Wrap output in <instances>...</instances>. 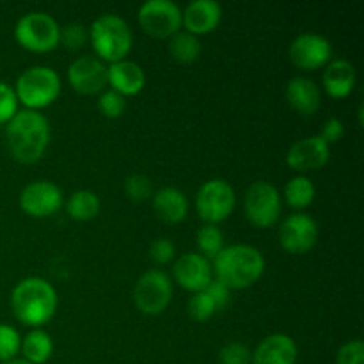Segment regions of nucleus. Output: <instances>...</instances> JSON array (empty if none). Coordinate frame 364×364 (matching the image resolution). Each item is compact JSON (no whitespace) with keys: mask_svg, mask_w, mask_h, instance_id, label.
Here are the masks:
<instances>
[{"mask_svg":"<svg viewBox=\"0 0 364 364\" xmlns=\"http://www.w3.org/2000/svg\"><path fill=\"white\" fill-rule=\"evenodd\" d=\"M6 135L14 159L25 164L38 162L50 141L48 119L38 110H18L7 123Z\"/></svg>","mask_w":364,"mask_h":364,"instance_id":"f257e3e1","label":"nucleus"},{"mask_svg":"<svg viewBox=\"0 0 364 364\" xmlns=\"http://www.w3.org/2000/svg\"><path fill=\"white\" fill-rule=\"evenodd\" d=\"M265 270L263 255L252 245L237 244L224 247L213 258L215 279L230 290H244L252 287Z\"/></svg>","mask_w":364,"mask_h":364,"instance_id":"f03ea898","label":"nucleus"},{"mask_svg":"<svg viewBox=\"0 0 364 364\" xmlns=\"http://www.w3.org/2000/svg\"><path fill=\"white\" fill-rule=\"evenodd\" d=\"M11 306L14 316L25 326H45L55 315L57 291L43 277H25L14 287Z\"/></svg>","mask_w":364,"mask_h":364,"instance_id":"7ed1b4c3","label":"nucleus"},{"mask_svg":"<svg viewBox=\"0 0 364 364\" xmlns=\"http://www.w3.org/2000/svg\"><path fill=\"white\" fill-rule=\"evenodd\" d=\"M89 38L98 57L109 60L110 64L123 60L130 52L134 41L130 25L119 14L114 13L100 14L92 21Z\"/></svg>","mask_w":364,"mask_h":364,"instance_id":"20e7f679","label":"nucleus"},{"mask_svg":"<svg viewBox=\"0 0 364 364\" xmlns=\"http://www.w3.org/2000/svg\"><path fill=\"white\" fill-rule=\"evenodd\" d=\"M14 92L18 102L38 110L55 102L60 92V77L53 68L32 66L18 77Z\"/></svg>","mask_w":364,"mask_h":364,"instance_id":"39448f33","label":"nucleus"},{"mask_svg":"<svg viewBox=\"0 0 364 364\" xmlns=\"http://www.w3.org/2000/svg\"><path fill=\"white\" fill-rule=\"evenodd\" d=\"M60 27L52 14L32 11L16 21L14 38L23 48L32 52H50L59 45Z\"/></svg>","mask_w":364,"mask_h":364,"instance_id":"423d86ee","label":"nucleus"},{"mask_svg":"<svg viewBox=\"0 0 364 364\" xmlns=\"http://www.w3.org/2000/svg\"><path fill=\"white\" fill-rule=\"evenodd\" d=\"M237 196L226 180H208L201 185L196 196V208L206 224H217L226 220L233 213Z\"/></svg>","mask_w":364,"mask_h":364,"instance_id":"0eeeda50","label":"nucleus"},{"mask_svg":"<svg viewBox=\"0 0 364 364\" xmlns=\"http://www.w3.org/2000/svg\"><path fill=\"white\" fill-rule=\"evenodd\" d=\"M173 299V283L162 270H148L134 288L135 306L144 315H160Z\"/></svg>","mask_w":364,"mask_h":364,"instance_id":"6e6552de","label":"nucleus"},{"mask_svg":"<svg viewBox=\"0 0 364 364\" xmlns=\"http://www.w3.org/2000/svg\"><path fill=\"white\" fill-rule=\"evenodd\" d=\"M245 217L258 228L274 226L281 213L279 191L270 181H255L245 191Z\"/></svg>","mask_w":364,"mask_h":364,"instance_id":"1a4fd4ad","label":"nucleus"},{"mask_svg":"<svg viewBox=\"0 0 364 364\" xmlns=\"http://www.w3.org/2000/svg\"><path fill=\"white\" fill-rule=\"evenodd\" d=\"M139 23L153 38H171L181 27V9L173 0H148L139 9Z\"/></svg>","mask_w":364,"mask_h":364,"instance_id":"9d476101","label":"nucleus"},{"mask_svg":"<svg viewBox=\"0 0 364 364\" xmlns=\"http://www.w3.org/2000/svg\"><path fill=\"white\" fill-rule=\"evenodd\" d=\"M318 240V224L308 213H291L281 223L279 242L284 251L304 255L311 251Z\"/></svg>","mask_w":364,"mask_h":364,"instance_id":"9b49d317","label":"nucleus"},{"mask_svg":"<svg viewBox=\"0 0 364 364\" xmlns=\"http://www.w3.org/2000/svg\"><path fill=\"white\" fill-rule=\"evenodd\" d=\"M333 57V45L316 32H302L291 41L290 59L302 70H318Z\"/></svg>","mask_w":364,"mask_h":364,"instance_id":"f8f14e48","label":"nucleus"},{"mask_svg":"<svg viewBox=\"0 0 364 364\" xmlns=\"http://www.w3.org/2000/svg\"><path fill=\"white\" fill-rule=\"evenodd\" d=\"M63 191L53 181H32L21 191L20 206L32 217H48L63 206Z\"/></svg>","mask_w":364,"mask_h":364,"instance_id":"ddd939ff","label":"nucleus"},{"mask_svg":"<svg viewBox=\"0 0 364 364\" xmlns=\"http://www.w3.org/2000/svg\"><path fill=\"white\" fill-rule=\"evenodd\" d=\"M68 80L75 91L95 95L107 85V66L98 57L82 55L68 68Z\"/></svg>","mask_w":364,"mask_h":364,"instance_id":"4468645a","label":"nucleus"},{"mask_svg":"<svg viewBox=\"0 0 364 364\" xmlns=\"http://www.w3.org/2000/svg\"><path fill=\"white\" fill-rule=\"evenodd\" d=\"M331 148L320 135L301 139L294 142L287 153V162L291 169L301 171H316L329 162Z\"/></svg>","mask_w":364,"mask_h":364,"instance_id":"2eb2a0df","label":"nucleus"},{"mask_svg":"<svg viewBox=\"0 0 364 364\" xmlns=\"http://www.w3.org/2000/svg\"><path fill=\"white\" fill-rule=\"evenodd\" d=\"M174 279L188 291H203L213 279V270L208 259L198 252H185L174 263Z\"/></svg>","mask_w":364,"mask_h":364,"instance_id":"dca6fc26","label":"nucleus"},{"mask_svg":"<svg viewBox=\"0 0 364 364\" xmlns=\"http://www.w3.org/2000/svg\"><path fill=\"white\" fill-rule=\"evenodd\" d=\"M223 18V7L217 0H192L185 11H181V25L187 32L199 36L212 32Z\"/></svg>","mask_w":364,"mask_h":364,"instance_id":"f3484780","label":"nucleus"},{"mask_svg":"<svg viewBox=\"0 0 364 364\" xmlns=\"http://www.w3.org/2000/svg\"><path fill=\"white\" fill-rule=\"evenodd\" d=\"M297 345L288 334H270L259 341L252 352V364H295L297 363Z\"/></svg>","mask_w":364,"mask_h":364,"instance_id":"a211bd4d","label":"nucleus"},{"mask_svg":"<svg viewBox=\"0 0 364 364\" xmlns=\"http://www.w3.org/2000/svg\"><path fill=\"white\" fill-rule=\"evenodd\" d=\"M107 82L119 95L132 96L142 91L146 84V75L137 63L123 59L107 68Z\"/></svg>","mask_w":364,"mask_h":364,"instance_id":"6ab92c4d","label":"nucleus"},{"mask_svg":"<svg viewBox=\"0 0 364 364\" xmlns=\"http://www.w3.org/2000/svg\"><path fill=\"white\" fill-rule=\"evenodd\" d=\"M287 100L294 110L311 116L320 107V87L308 77H294L287 85Z\"/></svg>","mask_w":364,"mask_h":364,"instance_id":"aec40b11","label":"nucleus"},{"mask_svg":"<svg viewBox=\"0 0 364 364\" xmlns=\"http://www.w3.org/2000/svg\"><path fill=\"white\" fill-rule=\"evenodd\" d=\"M323 87L333 98H345L355 85V70L350 60L334 59L323 71Z\"/></svg>","mask_w":364,"mask_h":364,"instance_id":"412c9836","label":"nucleus"},{"mask_svg":"<svg viewBox=\"0 0 364 364\" xmlns=\"http://www.w3.org/2000/svg\"><path fill=\"white\" fill-rule=\"evenodd\" d=\"M153 208L160 219L169 224H176L187 217V196L174 187H162L153 194Z\"/></svg>","mask_w":364,"mask_h":364,"instance_id":"4be33fe9","label":"nucleus"},{"mask_svg":"<svg viewBox=\"0 0 364 364\" xmlns=\"http://www.w3.org/2000/svg\"><path fill=\"white\" fill-rule=\"evenodd\" d=\"M21 352H23L25 361L31 364H43L50 359L53 352L52 338L48 333L41 329H32L27 336L21 340Z\"/></svg>","mask_w":364,"mask_h":364,"instance_id":"5701e85b","label":"nucleus"},{"mask_svg":"<svg viewBox=\"0 0 364 364\" xmlns=\"http://www.w3.org/2000/svg\"><path fill=\"white\" fill-rule=\"evenodd\" d=\"M169 52L178 63H194L201 55V41L187 31H178L169 39Z\"/></svg>","mask_w":364,"mask_h":364,"instance_id":"b1692460","label":"nucleus"},{"mask_svg":"<svg viewBox=\"0 0 364 364\" xmlns=\"http://www.w3.org/2000/svg\"><path fill=\"white\" fill-rule=\"evenodd\" d=\"M315 185L304 174H299V176H294L284 187V199H287L288 205L291 208H306L313 203L315 199Z\"/></svg>","mask_w":364,"mask_h":364,"instance_id":"393cba45","label":"nucleus"},{"mask_svg":"<svg viewBox=\"0 0 364 364\" xmlns=\"http://www.w3.org/2000/svg\"><path fill=\"white\" fill-rule=\"evenodd\" d=\"M68 213L77 220H89L98 215L100 199L91 191H77L68 199Z\"/></svg>","mask_w":364,"mask_h":364,"instance_id":"a878e982","label":"nucleus"},{"mask_svg":"<svg viewBox=\"0 0 364 364\" xmlns=\"http://www.w3.org/2000/svg\"><path fill=\"white\" fill-rule=\"evenodd\" d=\"M198 247L201 251V256L208 258H215L220 251L224 249V235L223 231L217 228V224H205L201 230L198 231Z\"/></svg>","mask_w":364,"mask_h":364,"instance_id":"bb28decb","label":"nucleus"},{"mask_svg":"<svg viewBox=\"0 0 364 364\" xmlns=\"http://www.w3.org/2000/svg\"><path fill=\"white\" fill-rule=\"evenodd\" d=\"M21 338L14 327L0 323V363H6L14 359V355L20 352Z\"/></svg>","mask_w":364,"mask_h":364,"instance_id":"cd10ccee","label":"nucleus"},{"mask_svg":"<svg viewBox=\"0 0 364 364\" xmlns=\"http://www.w3.org/2000/svg\"><path fill=\"white\" fill-rule=\"evenodd\" d=\"M124 192L132 201H146L153 196V183L144 174H130L124 180Z\"/></svg>","mask_w":364,"mask_h":364,"instance_id":"c85d7f7f","label":"nucleus"},{"mask_svg":"<svg viewBox=\"0 0 364 364\" xmlns=\"http://www.w3.org/2000/svg\"><path fill=\"white\" fill-rule=\"evenodd\" d=\"M215 313V304H213V301L205 294V291H198V294L192 295V299L188 301V315H191V318L198 320V322H206V320L212 318Z\"/></svg>","mask_w":364,"mask_h":364,"instance_id":"c756f323","label":"nucleus"},{"mask_svg":"<svg viewBox=\"0 0 364 364\" xmlns=\"http://www.w3.org/2000/svg\"><path fill=\"white\" fill-rule=\"evenodd\" d=\"M98 109L102 110L103 116L110 117V119H116L127 109V100H124L123 95L116 92L114 89L110 91H105L98 100Z\"/></svg>","mask_w":364,"mask_h":364,"instance_id":"7c9ffc66","label":"nucleus"},{"mask_svg":"<svg viewBox=\"0 0 364 364\" xmlns=\"http://www.w3.org/2000/svg\"><path fill=\"white\" fill-rule=\"evenodd\" d=\"M87 38H89L87 28H85L82 23H77V21H71V23L60 27L59 43H63V45H66L68 48L71 50H77L80 48V46H84V43L87 41Z\"/></svg>","mask_w":364,"mask_h":364,"instance_id":"2f4dec72","label":"nucleus"},{"mask_svg":"<svg viewBox=\"0 0 364 364\" xmlns=\"http://www.w3.org/2000/svg\"><path fill=\"white\" fill-rule=\"evenodd\" d=\"M251 358V350L240 341H231V343L224 345L219 352L220 364H249Z\"/></svg>","mask_w":364,"mask_h":364,"instance_id":"473e14b6","label":"nucleus"},{"mask_svg":"<svg viewBox=\"0 0 364 364\" xmlns=\"http://www.w3.org/2000/svg\"><path fill=\"white\" fill-rule=\"evenodd\" d=\"M18 112V98L14 89L6 82H0V123H9Z\"/></svg>","mask_w":364,"mask_h":364,"instance_id":"72a5a7b5","label":"nucleus"},{"mask_svg":"<svg viewBox=\"0 0 364 364\" xmlns=\"http://www.w3.org/2000/svg\"><path fill=\"white\" fill-rule=\"evenodd\" d=\"M338 364H364V343L361 340L341 345L336 355Z\"/></svg>","mask_w":364,"mask_h":364,"instance_id":"f704fd0d","label":"nucleus"},{"mask_svg":"<svg viewBox=\"0 0 364 364\" xmlns=\"http://www.w3.org/2000/svg\"><path fill=\"white\" fill-rule=\"evenodd\" d=\"M203 291H205V294L212 299L213 304H215V308H217V311H219V309H226L228 304H230V301H231V290L226 287V284H223L220 281H217V279L210 281V284Z\"/></svg>","mask_w":364,"mask_h":364,"instance_id":"c9c22d12","label":"nucleus"},{"mask_svg":"<svg viewBox=\"0 0 364 364\" xmlns=\"http://www.w3.org/2000/svg\"><path fill=\"white\" fill-rule=\"evenodd\" d=\"M176 255V247L169 238H156L149 247V256L156 263H169Z\"/></svg>","mask_w":364,"mask_h":364,"instance_id":"e433bc0d","label":"nucleus"},{"mask_svg":"<svg viewBox=\"0 0 364 364\" xmlns=\"http://www.w3.org/2000/svg\"><path fill=\"white\" fill-rule=\"evenodd\" d=\"M343 132H345V124L343 121L338 119V117H329L323 124L322 132H320V137L331 144V142H338L341 137H343Z\"/></svg>","mask_w":364,"mask_h":364,"instance_id":"4c0bfd02","label":"nucleus"},{"mask_svg":"<svg viewBox=\"0 0 364 364\" xmlns=\"http://www.w3.org/2000/svg\"><path fill=\"white\" fill-rule=\"evenodd\" d=\"M0 364H31L28 361H25V359H11V361H6V363H0Z\"/></svg>","mask_w":364,"mask_h":364,"instance_id":"58836bf2","label":"nucleus"}]
</instances>
